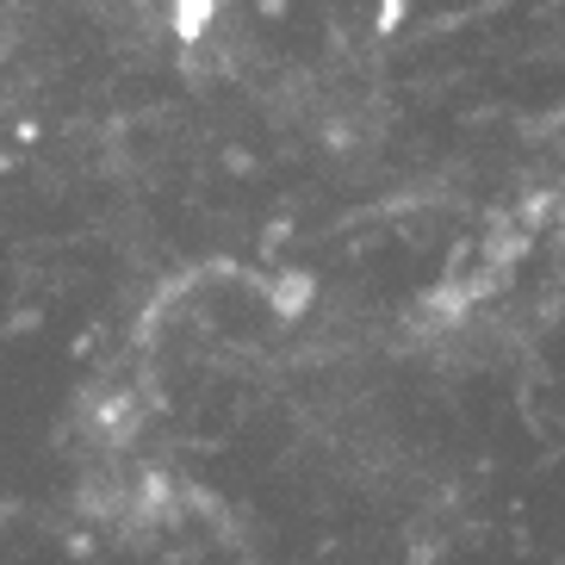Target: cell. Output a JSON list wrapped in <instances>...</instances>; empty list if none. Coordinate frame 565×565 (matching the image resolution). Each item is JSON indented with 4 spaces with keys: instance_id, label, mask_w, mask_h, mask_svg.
<instances>
[{
    "instance_id": "obj_1",
    "label": "cell",
    "mask_w": 565,
    "mask_h": 565,
    "mask_svg": "<svg viewBox=\"0 0 565 565\" xmlns=\"http://www.w3.org/2000/svg\"><path fill=\"white\" fill-rule=\"evenodd\" d=\"M168 25H174V38L186 51H200L217 25V0H168Z\"/></svg>"
}]
</instances>
